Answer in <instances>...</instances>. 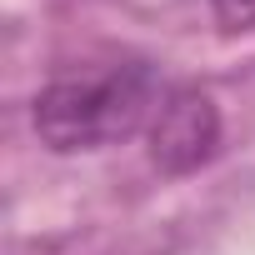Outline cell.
I'll return each mask as SVG.
<instances>
[{
	"mask_svg": "<svg viewBox=\"0 0 255 255\" xmlns=\"http://www.w3.org/2000/svg\"><path fill=\"white\" fill-rule=\"evenodd\" d=\"M225 30H255V0H205Z\"/></svg>",
	"mask_w": 255,
	"mask_h": 255,
	"instance_id": "3957f363",
	"label": "cell"
},
{
	"mask_svg": "<svg viewBox=\"0 0 255 255\" xmlns=\"http://www.w3.org/2000/svg\"><path fill=\"white\" fill-rule=\"evenodd\" d=\"M145 135H150V165L160 175H190L210 165L220 150V110L205 90L180 85L165 95Z\"/></svg>",
	"mask_w": 255,
	"mask_h": 255,
	"instance_id": "7a4b0ae2",
	"label": "cell"
},
{
	"mask_svg": "<svg viewBox=\"0 0 255 255\" xmlns=\"http://www.w3.org/2000/svg\"><path fill=\"white\" fill-rule=\"evenodd\" d=\"M165 95L170 90H165V80L150 60L115 55V60L55 75L35 95L30 125H35L40 145L55 150V155L105 150L115 140H130L135 130H150Z\"/></svg>",
	"mask_w": 255,
	"mask_h": 255,
	"instance_id": "6da1fadb",
	"label": "cell"
}]
</instances>
